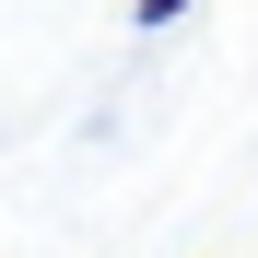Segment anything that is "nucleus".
Listing matches in <instances>:
<instances>
[{
    "instance_id": "nucleus-1",
    "label": "nucleus",
    "mask_w": 258,
    "mask_h": 258,
    "mask_svg": "<svg viewBox=\"0 0 258 258\" xmlns=\"http://www.w3.org/2000/svg\"><path fill=\"white\" fill-rule=\"evenodd\" d=\"M200 12V0H129V24H141V35H164V24H188Z\"/></svg>"
}]
</instances>
